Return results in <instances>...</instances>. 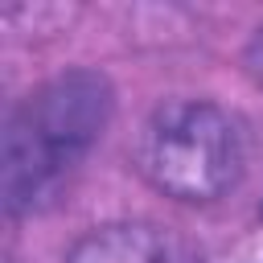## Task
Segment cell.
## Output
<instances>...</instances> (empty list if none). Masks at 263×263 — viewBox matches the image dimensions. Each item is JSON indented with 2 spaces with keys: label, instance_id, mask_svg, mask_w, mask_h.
Listing matches in <instances>:
<instances>
[{
  "label": "cell",
  "instance_id": "cell-1",
  "mask_svg": "<svg viewBox=\"0 0 263 263\" xmlns=\"http://www.w3.org/2000/svg\"><path fill=\"white\" fill-rule=\"evenodd\" d=\"M115 115V90L99 70H66L25 95L4 123L0 193L12 218L58 197Z\"/></svg>",
  "mask_w": 263,
  "mask_h": 263
},
{
  "label": "cell",
  "instance_id": "cell-2",
  "mask_svg": "<svg viewBox=\"0 0 263 263\" xmlns=\"http://www.w3.org/2000/svg\"><path fill=\"white\" fill-rule=\"evenodd\" d=\"M136 164L164 197L218 201L247 168V136L242 123L210 99H168L144 119Z\"/></svg>",
  "mask_w": 263,
  "mask_h": 263
},
{
  "label": "cell",
  "instance_id": "cell-3",
  "mask_svg": "<svg viewBox=\"0 0 263 263\" xmlns=\"http://www.w3.org/2000/svg\"><path fill=\"white\" fill-rule=\"evenodd\" d=\"M66 263H197L189 247L156 222H111L86 230Z\"/></svg>",
  "mask_w": 263,
  "mask_h": 263
},
{
  "label": "cell",
  "instance_id": "cell-4",
  "mask_svg": "<svg viewBox=\"0 0 263 263\" xmlns=\"http://www.w3.org/2000/svg\"><path fill=\"white\" fill-rule=\"evenodd\" d=\"M247 70L263 82V29H255V37H251V45H247Z\"/></svg>",
  "mask_w": 263,
  "mask_h": 263
}]
</instances>
